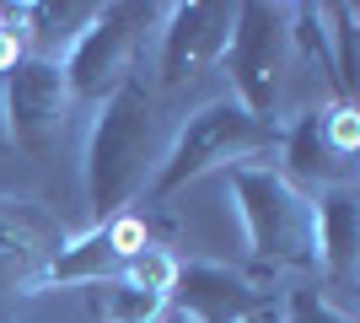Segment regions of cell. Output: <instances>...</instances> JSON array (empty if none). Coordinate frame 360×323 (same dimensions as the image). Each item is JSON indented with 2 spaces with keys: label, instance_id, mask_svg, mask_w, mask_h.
I'll list each match as a JSON object with an SVG mask.
<instances>
[{
  "label": "cell",
  "instance_id": "19",
  "mask_svg": "<svg viewBox=\"0 0 360 323\" xmlns=\"http://www.w3.org/2000/svg\"><path fill=\"white\" fill-rule=\"evenodd\" d=\"M16 60H22V44H16L11 32H0V76H6V70H11Z\"/></svg>",
  "mask_w": 360,
  "mask_h": 323
},
{
  "label": "cell",
  "instance_id": "9",
  "mask_svg": "<svg viewBox=\"0 0 360 323\" xmlns=\"http://www.w3.org/2000/svg\"><path fill=\"white\" fill-rule=\"evenodd\" d=\"M150 243L146 232V215L140 210H124L103 227H81L60 243V253L44 264L38 275V291H60V286H103V280H119L124 275V259L135 248Z\"/></svg>",
  "mask_w": 360,
  "mask_h": 323
},
{
  "label": "cell",
  "instance_id": "1",
  "mask_svg": "<svg viewBox=\"0 0 360 323\" xmlns=\"http://www.w3.org/2000/svg\"><path fill=\"white\" fill-rule=\"evenodd\" d=\"M162 156V129H156V92L146 87V70L129 76L91 108L86 124V151H81V184H86L91 227H103L113 215L146 194L150 172Z\"/></svg>",
  "mask_w": 360,
  "mask_h": 323
},
{
  "label": "cell",
  "instance_id": "11",
  "mask_svg": "<svg viewBox=\"0 0 360 323\" xmlns=\"http://www.w3.org/2000/svg\"><path fill=\"white\" fill-rule=\"evenodd\" d=\"M323 108H301V113H290L285 124H280V162H274V172L285 178V184H296L301 194H323V189H339L349 184V167L355 162H345V156L328 146V135H323Z\"/></svg>",
  "mask_w": 360,
  "mask_h": 323
},
{
  "label": "cell",
  "instance_id": "3",
  "mask_svg": "<svg viewBox=\"0 0 360 323\" xmlns=\"http://www.w3.org/2000/svg\"><path fill=\"white\" fill-rule=\"evenodd\" d=\"M226 194L237 205L242 237L253 253L258 275H285V270H317L312 243V194L285 184L274 162H237L226 167Z\"/></svg>",
  "mask_w": 360,
  "mask_h": 323
},
{
  "label": "cell",
  "instance_id": "20",
  "mask_svg": "<svg viewBox=\"0 0 360 323\" xmlns=\"http://www.w3.org/2000/svg\"><path fill=\"white\" fill-rule=\"evenodd\" d=\"M162 323H188V318H178V312H167V318H162Z\"/></svg>",
  "mask_w": 360,
  "mask_h": 323
},
{
  "label": "cell",
  "instance_id": "10",
  "mask_svg": "<svg viewBox=\"0 0 360 323\" xmlns=\"http://www.w3.org/2000/svg\"><path fill=\"white\" fill-rule=\"evenodd\" d=\"M264 286L215 259H178V280L167 291V308L188 323H242L264 302Z\"/></svg>",
  "mask_w": 360,
  "mask_h": 323
},
{
  "label": "cell",
  "instance_id": "6",
  "mask_svg": "<svg viewBox=\"0 0 360 323\" xmlns=\"http://www.w3.org/2000/svg\"><path fill=\"white\" fill-rule=\"evenodd\" d=\"M65 237L70 227L54 205L0 194V323H11L16 308L38 296V275L60 253Z\"/></svg>",
  "mask_w": 360,
  "mask_h": 323
},
{
  "label": "cell",
  "instance_id": "5",
  "mask_svg": "<svg viewBox=\"0 0 360 323\" xmlns=\"http://www.w3.org/2000/svg\"><path fill=\"white\" fill-rule=\"evenodd\" d=\"M285 6H264L248 0L231 16V44H226V76H231V97H237L253 119L280 124V97H285Z\"/></svg>",
  "mask_w": 360,
  "mask_h": 323
},
{
  "label": "cell",
  "instance_id": "16",
  "mask_svg": "<svg viewBox=\"0 0 360 323\" xmlns=\"http://www.w3.org/2000/svg\"><path fill=\"white\" fill-rule=\"evenodd\" d=\"M280 323H355L328 291L317 286H296V291L280 296Z\"/></svg>",
  "mask_w": 360,
  "mask_h": 323
},
{
  "label": "cell",
  "instance_id": "17",
  "mask_svg": "<svg viewBox=\"0 0 360 323\" xmlns=\"http://www.w3.org/2000/svg\"><path fill=\"white\" fill-rule=\"evenodd\" d=\"M323 135H328V146L349 162V156L360 151V108L355 103H328L323 108Z\"/></svg>",
  "mask_w": 360,
  "mask_h": 323
},
{
  "label": "cell",
  "instance_id": "14",
  "mask_svg": "<svg viewBox=\"0 0 360 323\" xmlns=\"http://www.w3.org/2000/svg\"><path fill=\"white\" fill-rule=\"evenodd\" d=\"M323 16H328V54H333V97L339 103H349V92H355V6H323Z\"/></svg>",
  "mask_w": 360,
  "mask_h": 323
},
{
  "label": "cell",
  "instance_id": "2",
  "mask_svg": "<svg viewBox=\"0 0 360 323\" xmlns=\"http://www.w3.org/2000/svg\"><path fill=\"white\" fill-rule=\"evenodd\" d=\"M274 146H280V124L253 119L231 92L199 103L172 129L162 156H156V172H150V184H146V210L150 205H167L178 189L199 184L205 172H226V167H237V162H269Z\"/></svg>",
  "mask_w": 360,
  "mask_h": 323
},
{
  "label": "cell",
  "instance_id": "7",
  "mask_svg": "<svg viewBox=\"0 0 360 323\" xmlns=\"http://www.w3.org/2000/svg\"><path fill=\"white\" fill-rule=\"evenodd\" d=\"M65 113H70V92H65L60 60L22 54L0 76V119H6V140L11 146L44 156L54 146V135L65 129Z\"/></svg>",
  "mask_w": 360,
  "mask_h": 323
},
{
  "label": "cell",
  "instance_id": "8",
  "mask_svg": "<svg viewBox=\"0 0 360 323\" xmlns=\"http://www.w3.org/2000/svg\"><path fill=\"white\" fill-rule=\"evenodd\" d=\"M231 16H237V6H226V0L167 6L162 27H156V81H162V92H172L183 81H199L205 70H215L226 60Z\"/></svg>",
  "mask_w": 360,
  "mask_h": 323
},
{
  "label": "cell",
  "instance_id": "18",
  "mask_svg": "<svg viewBox=\"0 0 360 323\" xmlns=\"http://www.w3.org/2000/svg\"><path fill=\"white\" fill-rule=\"evenodd\" d=\"M242 323H280V302H274V296H264V302H258Z\"/></svg>",
  "mask_w": 360,
  "mask_h": 323
},
{
  "label": "cell",
  "instance_id": "15",
  "mask_svg": "<svg viewBox=\"0 0 360 323\" xmlns=\"http://www.w3.org/2000/svg\"><path fill=\"white\" fill-rule=\"evenodd\" d=\"M119 280H129V286H140V291H150V296H167L172 280H178V253L162 248V243H146V248H135V253L124 259Z\"/></svg>",
  "mask_w": 360,
  "mask_h": 323
},
{
  "label": "cell",
  "instance_id": "12",
  "mask_svg": "<svg viewBox=\"0 0 360 323\" xmlns=\"http://www.w3.org/2000/svg\"><path fill=\"white\" fill-rule=\"evenodd\" d=\"M312 243H317V275L333 291H349L360 270V189L355 184L312 194Z\"/></svg>",
  "mask_w": 360,
  "mask_h": 323
},
{
  "label": "cell",
  "instance_id": "4",
  "mask_svg": "<svg viewBox=\"0 0 360 323\" xmlns=\"http://www.w3.org/2000/svg\"><path fill=\"white\" fill-rule=\"evenodd\" d=\"M167 6H129V0H113V6H91L86 27L70 38V49L60 54L65 70V92L70 103H103L113 87H119L140 60V44H146L150 27H162Z\"/></svg>",
  "mask_w": 360,
  "mask_h": 323
},
{
  "label": "cell",
  "instance_id": "13",
  "mask_svg": "<svg viewBox=\"0 0 360 323\" xmlns=\"http://www.w3.org/2000/svg\"><path fill=\"white\" fill-rule=\"evenodd\" d=\"M86 302L91 312L103 323H162L167 312V296H150L140 291V286H129V280H103V286H86Z\"/></svg>",
  "mask_w": 360,
  "mask_h": 323
}]
</instances>
